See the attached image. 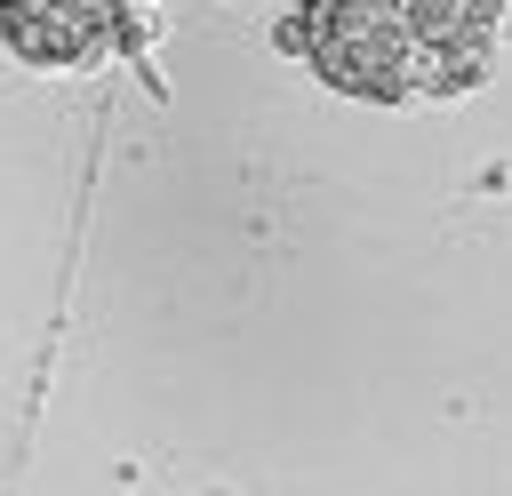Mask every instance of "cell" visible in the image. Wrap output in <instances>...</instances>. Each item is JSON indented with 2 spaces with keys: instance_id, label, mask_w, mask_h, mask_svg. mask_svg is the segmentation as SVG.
<instances>
[{
  "instance_id": "obj_1",
  "label": "cell",
  "mask_w": 512,
  "mask_h": 496,
  "mask_svg": "<svg viewBox=\"0 0 512 496\" xmlns=\"http://www.w3.org/2000/svg\"><path fill=\"white\" fill-rule=\"evenodd\" d=\"M304 16L312 24H288L280 40L304 48L328 88L376 104L464 96L504 48V0H312Z\"/></svg>"
}]
</instances>
